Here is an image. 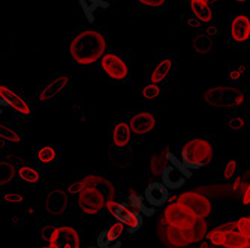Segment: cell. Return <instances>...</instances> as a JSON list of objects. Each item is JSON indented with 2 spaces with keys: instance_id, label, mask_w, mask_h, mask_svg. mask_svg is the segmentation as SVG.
I'll list each match as a JSON object with an SVG mask.
<instances>
[{
  "instance_id": "6da1fadb",
  "label": "cell",
  "mask_w": 250,
  "mask_h": 248,
  "mask_svg": "<svg viewBox=\"0 0 250 248\" xmlns=\"http://www.w3.org/2000/svg\"><path fill=\"white\" fill-rule=\"evenodd\" d=\"M105 48L106 42L104 35L92 29H85L72 39L69 51L75 63L88 66L105 56Z\"/></svg>"
},
{
  "instance_id": "7a4b0ae2",
  "label": "cell",
  "mask_w": 250,
  "mask_h": 248,
  "mask_svg": "<svg viewBox=\"0 0 250 248\" xmlns=\"http://www.w3.org/2000/svg\"><path fill=\"white\" fill-rule=\"evenodd\" d=\"M213 159V147L206 139H192L181 151V160L189 169H198L210 163Z\"/></svg>"
},
{
  "instance_id": "3957f363",
  "label": "cell",
  "mask_w": 250,
  "mask_h": 248,
  "mask_svg": "<svg viewBox=\"0 0 250 248\" xmlns=\"http://www.w3.org/2000/svg\"><path fill=\"white\" fill-rule=\"evenodd\" d=\"M207 105L216 108H235L244 102V95L235 87H211L204 93Z\"/></svg>"
},
{
  "instance_id": "277c9868",
  "label": "cell",
  "mask_w": 250,
  "mask_h": 248,
  "mask_svg": "<svg viewBox=\"0 0 250 248\" xmlns=\"http://www.w3.org/2000/svg\"><path fill=\"white\" fill-rule=\"evenodd\" d=\"M208 241L213 245L225 247V248H244L250 244L246 238H243L237 230V221L235 223H225L222 226L213 229L208 233Z\"/></svg>"
},
{
  "instance_id": "5b68a950",
  "label": "cell",
  "mask_w": 250,
  "mask_h": 248,
  "mask_svg": "<svg viewBox=\"0 0 250 248\" xmlns=\"http://www.w3.org/2000/svg\"><path fill=\"white\" fill-rule=\"evenodd\" d=\"M164 218L168 226L180 229V230H189L195 226L198 221V217L183 204L175 202L165 208L164 211Z\"/></svg>"
},
{
  "instance_id": "8992f818",
  "label": "cell",
  "mask_w": 250,
  "mask_h": 248,
  "mask_svg": "<svg viewBox=\"0 0 250 248\" xmlns=\"http://www.w3.org/2000/svg\"><path fill=\"white\" fill-rule=\"evenodd\" d=\"M78 205L85 214H96L106 207V196L95 187H84L78 193Z\"/></svg>"
},
{
  "instance_id": "52a82bcc",
  "label": "cell",
  "mask_w": 250,
  "mask_h": 248,
  "mask_svg": "<svg viewBox=\"0 0 250 248\" xmlns=\"http://www.w3.org/2000/svg\"><path fill=\"white\" fill-rule=\"evenodd\" d=\"M180 204H183L188 207L198 218L204 220L211 214V202L207 196H204L196 191H186L183 194H180L178 200Z\"/></svg>"
},
{
  "instance_id": "ba28073f",
  "label": "cell",
  "mask_w": 250,
  "mask_h": 248,
  "mask_svg": "<svg viewBox=\"0 0 250 248\" xmlns=\"http://www.w3.org/2000/svg\"><path fill=\"white\" fill-rule=\"evenodd\" d=\"M101 64H102V69L105 71V74L112 79L122 81V79H126L129 75V67H127L126 61L119 54L106 53L102 57Z\"/></svg>"
},
{
  "instance_id": "9c48e42d",
  "label": "cell",
  "mask_w": 250,
  "mask_h": 248,
  "mask_svg": "<svg viewBox=\"0 0 250 248\" xmlns=\"http://www.w3.org/2000/svg\"><path fill=\"white\" fill-rule=\"evenodd\" d=\"M81 239L75 229L72 228H59L50 241L51 248H80Z\"/></svg>"
},
{
  "instance_id": "30bf717a",
  "label": "cell",
  "mask_w": 250,
  "mask_h": 248,
  "mask_svg": "<svg viewBox=\"0 0 250 248\" xmlns=\"http://www.w3.org/2000/svg\"><path fill=\"white\" fill-rule=\"evenodd\" d=\"M231 36L235 42H246L250 39V18L247 15L240 14L232 18Z\"/></svg>"
},
{
  "instance_id": "8fae6325",
  "label": "cell",
  "mask_w": 250,
  "mask_h": 248,
  "mask_svg": "<svg viewBox=\"0 0 250 248\" xmlns=\"http://www.w3.org/2000/svg\"><path fill=\"white\" fill-rule=\"evenodd\" d=\"M154 124H156L154 117H153V114H150V112H140V114L133 115L132 120L129 121L130 130L135 134L150 133L154 129Z\"/></svg>"
},
{
  "instance_id": "7c38bea8",
  "label": "cell",
  "mask_w": 250,
  "mask_h": 248,
  "mask_svg": "<svg viewBox=\"0 0 250 248\" xmlns=\"http://www.w3.org/2000/svg\"><path fill=\"white\" fill-rule=\"evenodd\" d=\"M165 239H167V242L171 247H175V248H181V247L195 244L193 242V236H192V229H189V230H180V229L168 226L167 230H165Z\"/></svg>"
},
{
  "instance_id": "4fadbf2b",
  "label": "cell",
  "mask_w": 250,
  "mask_h": 248,
  "mask_svg": "<svg viewBox=\"0 0 250 248\" xmlns=\"http://www.w3.org/2000/svg\"><path fill=\"white\" fill-rule=\"evenodd\" d=\"M0 96H2V103L9 105L14 111L20 112V114H24V115L30 114V108L24 102V99H21L17 93H14L8 87H5V85L0 87Z\"/></svg>"
},
{
  "instance_id": "5bb4252c",
  "label": "cell",
  "mask_w": 250,
  "mask_h": 248,
  "mask_svg": "<svg viewBox=\"0 0 250 248\" xmlns=\"http://www.w3.org/2000/svg\"><path fill=\"white\" fill-rule=\"evenodd\" d=\"M67 84H69V76H67V75H59L47 87H43V90L39 93V100L45 102V100H51V99L57 97L67 87Z\"/></svg>"
},
{
  "instance_id": "9a60e30c",
  "label": "cell",
  "mask_w": 250,
  "mask_h": 248,
  "mask_svg": "<svg viewBox=\"0 0 250 248\" xmlns=\"http://www.w3.org/2000/svg\"><path fill=\"white\" fill-rule=\"evenodd\" d=\"M169 199L168 189L161 183H151L146 189V200L153 207H162Z\"/></svg>"
},
{
  "instance_id": "2e32d148",
  "label": "cell",
  "mask_w": 250,
  "mask_h": 248,
  "mask_svg": "<svg viewBox=\"0 0 250 248\" xmlns=\"http://www.w3.org/2000/svg\"><path fill=\"white\" fill-rule=\"evenodd\" d=\"M67 207V194L63 190H53L45 199V208L51 214H62Z\"/></svg>"
},
{
  "instance_id": "e0dca14e",
  "label": "cell",
  "mask_w": 250,
  "mask_h": 248,
  "mask_svg": "<svg viewBox=\"0 0 250 248\" xmlns=\"http://www.w3.org/2000/svg\"><path fill=\"white\" fill-rule=\"evenodd\" d=\"M186 183V176L181 173L177 168L174 166H168L164 173H162V184L167 187V189H180L183 187Z\"/></svg>"
},
{
  "instance_id": "ac0fdd59",
  "label": "cell",
  "mask_w": 250,
  "mask_h": 248,
  "mask_svg": "<svg viewBox=\"0 0 250 248\" xmlns=\"http://www.w3.org/2000/svg\"><path fill=\"white\" fill-rule=\"evenodd\" d=\"M190 11L201 22H210L213 19L211 8L206 0H190Z\"/></svg>"
},
{
  "instance_id": "d6986e66",
  "label": "cell",
  "mask_w": 250,
  "mask_h": 248,
  "mask_svg": "<svg viewBox=\"0 0 250 248\" xmlns=\"http://www.w3.org/2000/svg\"><path fill=\"white\" fill-rule=\"evenodd\" d=\"M78 3L90 22H95V12L98 9H108L109 3L106 0H78Z\"/></svg>"
},
{
  "instance_id": "ffe728a7",
  "label": "cell",
  "mask_w": 250,
  "mask_h": 248,
  "mask_svg": "<svg viewBox=\"0 0 250 248\" xmlns=\"http://www.w3.org/2000/svg\"><path fill=\"white\" fill-rule=\"evenodd\" d=\"M130 136H132V130L127 123L120 121L114 126V130H112V141H114L117 147L120 148L126 147L130 142Z\"/></svg>"
},
{
  "instance_id": "44dd1931",
  "label": "cell",
  "mask_w": 250,
  "mask_h": 248,
  "mask_svg": "<svg viewBox=\"0 0 250 248\" xmlns=\"http://www.w3.org/2000/svg\"><path fill=\"white\" fill-rule=\"evenodd\" d=\"M171 67H172V60L171 58H164V60L159 61L156 64V67L153 69V72H151V76H150L151 78V82L153 84H157V82L164 81L167 78V75L169 74Z\"/></svg>"
},
{
  "instance_id": "7402d4cb",
  "label": "cell",
  "mask_w": 250,
  "mask_h": 248,
  "mask_svg": "<svg viewBox=\"0 0 250 248\" xmlns=\"http://www.w3.org/2000/svg\"><path fill=\"white\" fill-rule=\"evenodd\" d=\"M193 48L199 54H207L213 50V38L207 33H199L193 38Z\"/></svg>"
},
{
  "instance_id": "603a6c76",
  "label": "cell",
  "mask_w": 250,
  "mask_h": 248,
  "mask_svg": "<svg viewBox=\"0 0 250 248\" xmlns=\"http://www.w3.org/2000/svg\"><path fill=\"white\" fill-rule=\"evenodd\" d=\"M167 162H168L167 154L159 153V154L153 155V157H151V160H150V169H151L153 175H162L164 171L168 168V166H167Z\"/></svg>"
},
{
  "instance_id": "cb8c5ba5",
  "label": "cell",
  "mask_w": 250,
  "mask_h": 248,
  "mask_svg": "<svg viewBox=\"0 0 250 248\" xmlns=\"http://www.w3.org/2000/svg\"><path fill=\"white\" fill-rule=\"evenodd\" d=\"M36 157H38V160H39L41 163L48 165V163H51V162L56 160L57 153H56V150H54L53 147H41V148L38 150Z\"/></svg>"
},
{
  "instance_id": "d4e9b609",
  "label": "cell",
  "mask_w": 250,
  "mask_h": 248,
  "mask_svg": "<svg viewBox=\"0 0 250 248\" xmlns=\"http://www.w3.org/2000/svg\"><path fill=\"white\" fill-rule=\"evenodd\" d=\"M98 245H99V248H120L122 242H120V239L111 238L108 230H105L98 236Z\"/></svg>"
},
{
  "instance_id": "484cf974",
  "label": "cell",
  "mask_w": 250,
  "mask_h": 248,
  "mask_svg": "<svg viewBox=\"0 0 250 248\" xmlns=\"http://www.w3.org/2000/svg\"><path fill=\"white\" fill-rule=\"evenodd\" d=\"M15 176V168L11 163L2 162L0 163V184H8Z\"/></svg>"
},
{
  "instance_id": "4316f807",
  "label": "cell",
  "mask_w": 250,
  "mask_h": 248,
  "mask_svg": "<svg viewBox=\"0 0 250 248\" xmlns=\"http://www.w3.org/2000/svg\"><path fill=\"white\" fill-rule=\"evenodd\" d=\"M18 176L22 179V181H26V183H38V179H39V173L33 169V168H29V166H22L18 169Z\"/></svg>"
},
{
  "instance_id": "83f0119b",
  "label": "cell",
  "mask_w": 250,
  "mask_h": 248,
  "mask_svg": "<svg viewBox=\"0 0 250 248\" xmlns=\"http://www.w3.org/2000/svg\"><path fill=\"white\" fill-rule=\"evenodd\" d=\"M207 235V224L206 220L198 218V221L195 223V226L192 228V236H193V242H199L204 239V236Z\"/></svg>"
},
{
  "instance_id": "f1b7e54d",
  "label": "cell",
  "mask_w": 250,
  "mask_h": 248,
  "mask_svg": "<svg viewBox=\"0 0 250 248\" xmlns=\"http://www.w3.org/2000/svg\"><path fill=\"white\" fill-rule=\"evenodd\" d=\"M125 226H126L129 233H135L136 230H140L141 226H143V215L140 212H132L129 221L125 224Z\"/></svg>"
},
{
  "instance_id": "f546056e",
  "label": "cell",
  "mask_w": 250,
  "mask_h": 248,
  "mask_svg": "<svg viewBox=\"0 0 250 248\" xmlns=\"http://www.w3.org/2000/svg\"><path fill=\"white\" fill-rule=\"evenodd\" d=\"M237 230L243 238L250 241V217H241L237 220Z\"/></svg>"
},
{
  "instance_id": "4dcf8cb0",
  "label": "cell",
  "mask_w": 250,
  "mask_h": 248,
  "mask_svg": "<svg viewBox=\"0 0 250 248\" xmlns=\"http://www.w3.org/2000/svg\"><path fill=\"white\" fill-rule=\"evenodd\" d=\"M132 212H133V211H130V210L127 208L126 204H119V207H117V210H116V212H114V217L119 220V223L126 224V223L129 221Z\"/></svg>"
},
{
  "instance_id": "1f68e13d",
  "label": "cell",
  "mask_w": 250,
  "mask_h": 248,
  "mask_svg": "<svg viewBox=\"0 0 250 248\" xmlns=\"http://www.w3.org/2000/svg\"><path fill=\"white\" fill-rule=\"evenodd\" d=\"M143 96L144 99H148V100H153V99H157L161 96V88H159L157 84H148L143 88Z\"/></svg>"
},
{
  "instance_id": "d6a6232c",
  "label": "cell",
  "mask_w": 250,
  "mask_h": 248,
  "mask_svg": "<svg viewBox=\"0 0 250 248\" xmlns=\"http://www.w3.org/2000/svg\"><path fill=\"white\" fill-rule=\"evenodd\" d=\"M167 157H168V160L172 163V166H174V168H177V169H178L181 173H183V175H186L188 178L192 175V172L189 171V168H188L185 163H180V162L175 159V155H174V154H171V153H167Z\"/></svg>"
},
{
  "instance_id": "836d02e7",
  "label": "cell",
  "mask_w": 250,
  "mask_h": 248,
  "mask_svg": "<svg viewBox=\"0 0 250 248\" xmlns=\"http://www.w3.org/2000/svg\"><path fill=\"white\" fill-rule=\"evenodd\" d=\"M237 168H238V162H237V159H231L228 163H226L225 171H223V176H225V179H231V178H234V175L237 173Z\"/></svg>"
},
{
  "instance_id": "e575fe53",
  "label": "cell",
  "mask_w": 250,
  "mask_h": 248,
  "mask_svg": "<svg viewBox=\"0 0 250 248\" xmlns=\"http://www.w3.org/2000/svg\"><path fill=\"white\" fill-rule=\"evenodd\" d=\"M244 126H246V123L241 117H231L228 121V129L231 132H240L244 129Z\"/></svg>"
},
{
  "instance_id": "d590c367",
  "label": "cell",
  "mask_w": 250,
  "mask_h": 248,
  "mask_svg": "<svg viewBox=\"0 0 250 248\" xmlns=\"http://www.w3.org/2000/svg\"><path fill=\"white\" fill-rule=\"evenodd\" d=\"M123 232H125V224L123 223H116V224H112V226L108 229L109 236L114 238V239H120Z\"/></svg>"
},
{
  "instance_id": "8d00e7d4",
  "label": "cell",
  "mask_w": 250,
  "mask_h": 248,
  "mask_svg": "<svg viewBox=\"0 0 250 248\" xmlns=\"http://www.w3.org/2000/svg\"><path fill=\"white\" fill-rule=\"evenodd\" d=\"M244 71H246V66H244L243 63L234 64V67H231V71H229V79H231V81L240 79V76L243 75Z\"/></svg>"
},
{
  "instance_id": "74e56055",
  "label": "cell",
  "mask_w": 250,
  "mask_h": 248,
  "mask_svg": "<svg viewBox=\"0 0 250 248\" xmlns=\"http://www.w3.org/2000/svg\"><path fill=\"white\" fill-rule=\"evenodd\" d=\"M2 138L6 139V141H11V142H20L21 138H20V134L12 130V129H5L2 127Z\"/></svg>"
},
{
  "instance_id": "f35d334b",
  "label": "cell",
  "mask_w": 250,
  "mask_h": 248,
  "mask_svg": "<svg viewBox=\"0 0 250 248\" xmlns=\"http://www.w3.org/2000/svg\"><path fill=\"white\" fill-rule=\"evenodd\" d=\"M22 200H24V199H22V196L17 194V193H6V194H3V202H6V204L18 205V204H21Z\"/></svg>"
},
{
  "instance_id": "ab89813d",
  "label": "cell",
  "mask_w": 250,
  "mask_h": 248,
  "mask_svg": "<svg viewBox=\"0 0 250 248\" xmlns=\"http://www.w3.org/2000/svg\"><path fill=\"white\" fill-rule=\"evenodd\" d=\"M138 2L144 6H150V8H159L165 5L167 0H138Z\"/></svg>"
},
{
  "instance_id": "60d3db41",
  "label": "cell",
  "mask_w": 250,
  "mask_h": 248,
  "mask_svg": "<svg viewBox=\"0 0 250 248\" xmlns=\"http://www.w3.org/2000/svg\"><path fill=\"white\" fill-rule=\"evenodd\" d=\"M243 186H244V183H243V176H238V178L235 179V183L232 184V190L237 191V193H241Z\"/></svg>"
},
{
  "instance_id": "b9f144b4",
  "label": "cell",
  "mask_w": 250,
  "mask_h": 248,
  "mask_svg": "<svg viewBox=\"0 0 250 248\" xmlns=\"http://www.w3.org/2000/svg\"><path fill=\"white\" fill-rule=\"evenodd\" d=\"M117 207H119V204H117V202H116L114 199L106 200V208H108V211H109L111 214H114V212H116Z\"/></svg>"
},
{
  "instance_id": "7bdbcfd3",
  "label": "cell",
  "mask_w": 250,
  "mask_h": 248,
  "mask_svg": "<svg viewBox=\"0 0 250 248\" xmlns=\"http://www.w3.org/2000/svg\"><path fill=\"white\" fill-rule=\"evenodd\" d=\"M243 204L244 205H249L250 204V184L246 187V190L243 193Z\"/></svg>"
},
{
  "instance_id": "ee69618b",
  "label": "cell",
  "mask_w": 250,
  "mask_h": 248,
  "mask_svg": "<svg viewBox=\"0 0 250 248\" xmlns=\"http://www.w3.org/2000/svg\"><path fill=\"white\" fill-rule=\"evenodd\" d=\"M199 248H210V245H208V244H207V242H202V244H201V247H199Z\"/></svg>"
},
{
  "instance_id": "f6af8a7d",
  "label": "cell",
  "mask_w": 250,
  "mask_h": 248,
  "mask_svg": "<svg viewBox=\"0 0 250 248\" xmlns=\"http://www.w3.org/2000/svg\"><path fill=\"white\" fill-rule=\"evenodd\" d=\"M207 3H211V2H217V0H206Z\"/></svg>"
},
{
  "instance_id": "bcb514c9",
  "label": "cell",
  "mask_w": 250,
  "mask_h": 248,
  "mask_svg": "<svg viewBox=\"0 0 250 248\" xmlns=\"http://www.w3.org/2000/svg\"><path fill=\"white\" fill-rule=\"evenodd\" d=\"M237 2H246V0H237Z\"/></svg>"
},
{
  "instance_id": "7dc6e473",
  "label": "cell",
  "mask_w": 250,
  "mask_h": 248,
  "mask_svg": "<svg viewBox=\"0 0 250 248\" xmlns=\"http://www.w3.org/2000/svg\"><path fill=\"white\" fill-rule=\"evenodd\" d=\"M244 248H250V244H249V245H247V247H244Z\"/></svg>"
},
{
  "instance_id": "c3c4849f",
  "label": "cell",
  "mask_w": 250,
  "mask_h": 248,
  "mask_svg": "<svg viewBox=\"0 0 250 248\" xmlns=\"http://www.w3.org/2000/svg\"><path fill=\"white\" fill-rule=\"evenodd\" d=\"M42 248H51V247H42Z\"/></svg>"
},
{
  "instance_id": "681fc988",
  "label": "cell",
  "mask_w": 250,
  "mask_h": 248,
  "mask_svg": "<svg viewBox=\"0 0 250 248\" xmlns=\"http://www.w3.org/2000/svg\"><path fill=\"white\" fill-rule=\"evenodd\" d=\"M88 248H96V247H88Z\"/></svg>"
},
{
  "instance_id": "f907efd6",
  "label": "cell",
  "mask_w": 250,
  "mask_h": 248,
  "mask_svg": "<svg viewBox=\"0 0 250 248\" xmlns=\"http://www.w3.org/2000/svg\"><path fill=\"white\" fill-rule=\"evenodd\" d=\"M106 2H111V0H106Z\"/></svg>"
}]
</instances>
